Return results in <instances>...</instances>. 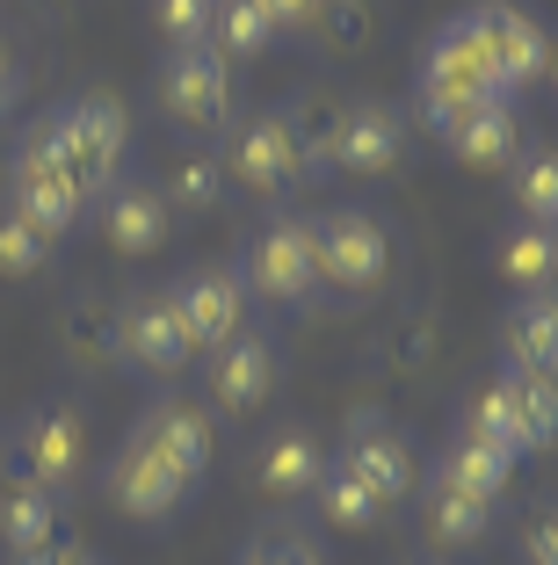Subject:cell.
<instances>
[{"label": "cell", "mask_w": 558, "mask_h": 565, "mask_svg": "<svg viewBox=\"0 0 558 565\" xmlns=\"http://www.w3.org/2000/svg\"><path fill=\"white\" fill-rule=\"evenodd\" d=\"M66 536H59V493H44V486H8L0 493V551L8 558H44V551H59Z\"/></svg>", "instance_id": "cell-22"}, {"label": "cell", "mask_w": 558, "mask_h": 565, "mask_svg": "<svg viewBox=\"0 0 558 565\" xmlns=\"http://www.w3.org/2000/svg\"><path fill=\"white\" fill-rule=\"evenodd\" d=\"M131 435L160 449L181 479H203V471H211V457H218V414L203 399H189V392H160V399L138 414Z\"/></svg>", "instance_id": "cell-14"}, {"label": "cell", "mask_w": 558, "mask_h": 565, "mask_svg": "<svg viewBox=\"0 0 558 565\" xmlns=\"http://www.w3.org/2000/svg\"><path fill=\"white\" fill-rule=\"evenodd\" d=\"M399 160H407V117L392 102H348L341 124H334L327 167H341V174H392Z\"/></svg>", "instance_id": "cell-16"}, {"label": "cell", "mask_w": 558, "mask_h": 565, "mask_svg": "<svg viewBox=\"0 0 558 565\" xmlns=\"http://www.w3.org/2000/svg\"><path fill=\"white\" fill-rule=\"evenodd\" d=\"M508 196L523 217L537 225H558V146H537V152H515L508 167Z\"/></svg>", "instance_id": "cell-30"}, {"label": "cell", "mask_w": 558, "mask_h": 565, "mask_svg": "<svg viewBox=\"0 0 558 565\" xmlns=\"http://www.w3.org/2000/svg\"><path fill=\"white\" fill-rule=\"evenodd\" d=\"M116 363L146 384H175L181 370L197 363V341H189L167 290H138L131 305H116Z\"/></svg>", "instance_id": "cell-7"}, {"label": "cell", "mask_w": 558, "mask_h": 565, "mask_svg": "<svg viewBox=\"0 0 558 565\" xmlns=\"http://www.w3.org/2000/svg\"><path fill=\"white\" fill-rule=\"evenodd\" d=\"M413 87H443V95L508 102V87L493 81V58H486V44H478V30H472V8H464V15H450L443 30L428 36V51H421V73H413Z\"/></svg>", "instance_id": "cell-15"}, {"label": "cell", "mask_w": 558, "mask_h": 565, "mask_svg": "<svg viewBox=\"0 0 558 565\" xmlns=\"http://www.w3.org/2000/svg\"><path fill=\"white\" fill-rule=\"evenodd\" d=\"M493 530V508L486 500H464V493H443V486H428V536L443 551H464Z\"/></svg>", "instance_id": "cell-31"}, {"label": "cell", "mask_w": 558, "mask_h": 565, "mask_svg": "<svg viewBox=\"0 0 558 565\" xmlns=\"http://www.w3.org/2000/svg\"><path fill=\"white\" fill-rule=\"evenodd\" d=\"M407 565H443V558H407Z\"/></svg>", "instance_id": "cell-42"}, {"label": "cell", "mask_w": 558, "mask_h": 565, "mask_svg": "<svg viewBox=\"0 0 558 565\" xmlns=\"http://www.w3.org/2000/svg\"><path fill=\"white\" fill-rule=\"evenodd\" d=\"M529 565H558V508H544L537 522H529V544H523Z\"/></svg>", "instance_id": "cell-38"}, {"label": "cell", "mask_w": 558, "mask_h": 565, "mask_svg": "<svg viewBox=\"0 0 558 565\" xmlns=\"http://www.w3.org/2000/svg\"><path fill=\"white\" fill-rule=\"evenodd\" d=\"M8 471L22 486H44V493H66L87 471V414L73 399H44L15 420L8 435Z\"/></svg>", "instance_id": "cell-6"}, {"label": "cell", "mask_w": 558, "mask_h": 565, "mask_svg": "<svg viewBox=\"0 0 558 565\" xmlns=\"http://www.w3.org/2000/svg\"><path fill=\"white\" fill-rule=\"evenodd\" d=\"M15 87H22V73H15V51L0 44V117H8V102H15Z\"/></svg>", "instance_id": "cell-40"}, {"label": "cell", "mask_w": 558, "mask_h": 565, "mask_svg": "<svg viewBox=\"0 0 558 565\" xmlns=\"http://www.w3.org/2000/svg\"><path fill=\"white\" fill-rule=\"evenodd\" d=\"M218 167H225V182L254 189V196L283 203L297 196V189H313L327 167L305 152V138H297V124L283 117V109H246V117H232L225 131H218Z\"/></svg>", "instance_id": "cell-2"}, {"label": "cell", "mask_w": 558, "mask_h": 565, "mask_svg": "<svg viewBox=\"0 0 558 565\" xmlns=\"http://www.w3.org/2000/svg\"><path fill=\"white\" fill-rule=\"evenodd\" d=\"M457 435H472V443L501 449V457H515V465L529 457V443H523V428H515V406H508V392H501V377L478 384L472 399L457 406Z\"/></svg>", "instance_id": "cell-27"}, {"label": "cell", "mask_w": 558, "mask_h": 565, "mask_svg": "<svg viewBox=\"0 0 558 565\" xmlns=\"http://www.w3.org/2000/svg\"><path fill=\"white\" fill-rule=\"evenodd\" d=\"M341 465L356 471V479L370 486L385 508L413 493V443L392 428V420H378V414H356V420H348V435H341Z\"/></svg>", "instance_id": "cell-17"}, {"label": "cell", "mask_w": 558, "mask_h": 565, "mask_svg": "<svg viewBox=\"0 0 558 565\" xmlns=\"http://www.w3.org/2000/svg\"><path fill=\"white\" fill-rule=\"evenodd\" d=\"M30 138L59 167H66L73 182H81V196L95 203L102 189L124 174V152H131V117H124V102H116L109 87H95V95H73V102H59L51 117H36Z\"/></svg>", "instance_id": "cell-1"}, {"label": "cell", "mask_w": 558, "mask_h": 565, "mask_svg": "<svg viewBox=\"0 0 558 565\" xmlns=\"http://www.w3.org/2000/svg\"><path fill=\"white\" fill-rule=\"evenodd\" d=\"M515 479V457H501V449L472 443V435H450L443 449H435V479L428 486H443V493H464V500H501Z\"/></svg>", "instance_id": "cell-23"}, {"label": "cell", "mask_w": 558, "mask_h": 565, "mask_svg": "<svg viewBox=\"0 0 558 565\" xmlns=\"http://www.w3.org/2000/svg\"><path fill=\"white\" fill-rule=\"evenodd\" d=\"M313 500H319V522H334V530H378V522H385V500L370 493V486H362L341 457H327Z\"/></svg>", "instance_id": "cell-26"}, {"label": "cell", "mask_w": 558, "mask_h": 565, "mask_svg": "<svg viewBox=\"0 0 558 565\" xmlns=\"http://www.w3.org/2000/svg\"><path fill=\"white\" fill-rule=\"evenodd\" d=\"M370 0H327V15L313 22V44L319 51H362L370 44Z\"/></svg>", "instance_id": "cell-34"}, {"label": "cell", "mask_w": 558, "mask_h": 565, "mask_svg": "<svg viewBox=\"0 0 558 565\" xmlns=\"http://www.w3.org/2000/svg\"><path fill=\"white\" fill-rule=\"evenodd\" d=\"M167 298H175V312H181V327H189V341H197V355L225 349L232 333L246 327V282L232 276V268H218V262L181 268V276L167 282Z\"/></svg>", "instance_id": "cell-10"}, {"label": "cell", "mask_w": 558, "mask_h": 565, "mask_svg": "<svg viewBox=\"0 0 558 565\" xmlns=\"http://www.w3.org/2000/svg\"><path fill=\"white\" fill-rule=\"evenodd\" d=\"M544 81H551V95H558V36H551V58H544Z\"/></svg>", "instance_id": "cell-41"}, {"label": "cell", "mask_w": 558, "mask_h": 565, "mask_svg": "<svg viewBox=\"0 0 558 565\" xmlns=\"http://www.w3.org/2000/svg\"><path fill=\"white\" fill-rule=\"evenodd\" d=\"M225 167H218V152H175V167H167V182H160V196H167V211L175 217H211L218 203H225Z\"/></svg>", "instance_id": "cell-24"}, {"label": "cell", "mask_w": 558, "mask_h": 565, "mask_svg": "<svg viewBox=\"0 0 558 565\" xmlns=\"http://www.w3.org/2000/svg\"><path fill=\"white\" fill-rule=\"evenodd\" d=\"M493 268L515 298H537V290H558V233L537 225V217H515L508 233L493 239Z\"/></svg>", "instance_id": "cell-21"}, {"label": "cell", "mask_w": 558, "mask_h": 565, "mask_svg": "<svg viewBox=\"0 0 558 565\" xmlns=\"http://www.w3.org/2000/svg\"><path fill=\"white\" fill-rule=\"evenodd\" d=\"M8 211H15L22 225H36L44 239H66L73 225L87 217L81 182H73V174H66L59 160H51L44 146H36V138H30V124H22L15 152H8Z\"/></svg>", "instance_id": "cell-8"}, {"label": "cell", "mask_w": 558, "mask_h": 565, "mask_svg": "<svg viewBox=\"0 0 558 565\" xmlns=\"http://www.w3.org/2000/svg\"><path fill=\"white\" fill-rule=\"evenodd\" d=\"M22 565H102L87 544H59V551H44V558H22Z\"/></svg>", "instance_id": "cell-39"}, {"label": "cell", "mask_w": 558, "mask_h": 565, "mask_svg": "<svg viewBox=\"0 0 558 565\" xmlns=\"http://www.w3.org/2000/svg\"><path fill=\"white\" fill-rule=\"evenodd\" d=\"M102 486H109V500L131 522H167V515H181V500H189V486H197V479H181L152 443L124 435L116 457H109V471H102Z\"/></svg>", "instance_id": "cell-11"}, {"label": "cell", "mask_w": 558, "mask_h": 565, "mask_svg": "<svg viewBox=\"0 0 558 565\" xmlns=\"http://www.w3.org/2000/svg\"><path fill=\"white\" fill-rule=\"evenodd\" d=\"M472 30H478V44H486V58H493V81L508 87V95H523L529 81H544L551 30H544L529 8H515V0H478Z\"/></svg>", "instance_id": "cell-12"}, {"label": "cell", "mask_w": 558, "mask_h": 565, "mask_svg": "<svg viewBox=\"0 0 558 565\" xmlns=\"http://www.w3.org/2000/svg\"><path fill=\"white\" fill-rule=\"evenodd\" d=\"M232 276L246 282V305H269V312H305L319 305V262H313V225L305 217H262L246 233Z\"/></svg>", "instance_id": "cell-4"}, {"label": "cell", "mask_w": 558, "mask_h": 565, "mask_svg": "<svg viewBox=\"0 0 558 565\" xmlns=\"http://www.w3.org/2000/svg\"><path fill=\"white\" fill-rule=\"evenodd\" d=\"M95 225H102V239H109L116 254L146 262V254L167 247V233H175V211H167L160 182H146V174H116V182L95 196Z\"/></svg>", "instance_id": "cell-13"}, {"label": "cell", "mask_w": 558, "mask_h": 565, "mask_svg": "<svg viewBox=\"0 0 558 565\" xmlns=\"http://www.w3.org/2000/svg\"><path fill=\"white\" fill-rule=\"evenodd\" d=\"M276 44V22H269L262 0H211V51L246 66V58H262Z\"/></svg>", "instance_id": "cell-25"}, {"label": "cell", "mask_w": 558, "mask_h": 565, "mask_svg": "<svg viewBox=\"0 0 558 565\" xmlns=\"http://www.w3.org/2000/svg\"><path fill=\"white\" fill-rule=\"evenodd\" d=\"M450 160L472 167V174H508L515 152H523V124H515V102H486V109H472V117L457 124V131L443 138Z\"/></svg>", "instance_id": "cell-20"}, {"label": "cell", "mask_w": 558, "mask_h": 565, "mask_svg": "<svg viewBox=\"0 0 558 565\" xmlns=\"http://www.w3.org/2000/svg\"><path fill=\"white\" fill-rule=\"evenodd\" d=\"M152 102L175 131H225L232 124V58L211 44H167L160 73H152Z\"/></svg>", "instance_id": "cell-5"}, {"label": "cell", "mask_w": 558, "mask_h": 565, "mask_svg": "<svg viewBox=\"0 0 558 565\" xmlns=\"http://www.w3.org/2000/svg\"><path fill=\"white\" fill-rule=\"evenodd\" d=\"M246 471H254V486H262L269 500H305L319 486V471H327V449H319V435L305 428V420H291V428L254 443Z\"/></svg>", "instance_id": "cell-18"}, {"label": "cell", "mask_w": 558, "mask_h": 565, "mask_svg": "<svg viewBox=\"0 0 558 565\" xmlns=\"http://www.w3.org/2000/svg\"><path fill=\"white\" fill-rule=\"evenodd\" d=\"M51 254H59V239H44L36 225H22L8 203H0V276L8 282H30L51 268Z\"/></svg>", "instance_id": "cell-33"}, {"label": "cell", "mask_w": 558, "mask_h": 565, "mask_svg": "<svg viewBox=\"0 0 558 565\" xmlns=\"http://www.w3.org/2000/svg\"><path fill=\"white\" fill-rule=\"evenodd\" d=\"M276 384H283V355H276V341L254 333V327H240L225 349L203 355V406H211L218 420L262 414V406L276 399Z\"/></svg>", "instance_id": "cell-9"}, {"label": "cell", "mask_w": 558, "mask_h": 565, "mask_svg": "<svg viewBox=\"0 0 558 565\" xmlns=\"http://www.w3.org/2000/svg\"><path fill=\"white\" fill-rule=\"evenodd\" d=\"M66 363L73 370H109L116 363V305H102V298H81L66 312Z\"/></svg>", "instance_id": "cell-29"}, {"label": "cell", "mask_w": 558, "mask_h": 565, "mask_svg": "<svg viewBox=\"0 0 558 565\" xmlns=\"http://www.w3.org/2000/svg\"><path fill=\"white\" fill-rule=\"evenodd\" d=\"M146 22L167 44H211V0H146Z\"/></svg>", "instance_id": "cell-35"}, {"label": "cell", "mask_w": 558, "mask_h": 565, "mask_svg": "<svg viewBox=\"0 0 558 565\" xmlns=\"http://www.w3.org/2000/svg\"><path fill=\"white\" fill-rule=\"evenodd\" d=\"M262 8H269V22H276V36H283V30L313 36V22L327 15V0H262Z\"/></svg>", "instance_id": "cell-37"}, {"label": "cell", "mask_w": 558, "mask_h": 565, "mask_svg": "<svg viewBox=\"0 0 558 565\" xmlns=\"http://www.w3.org/2000/svg\"><path fill=\"white\" fill-rule=\"evenodd\" d=\"M501 370L558 377V290L515 298L508 312H501Z\"/></svg>", "instance_id": "cell-19"}, {"label": "cell", "mask_w": 558, "mask_h": 565, "mask_svg": "<svg viewBox=\"0 0 558 565\" xmlns=\"http://www.w3.org/2000/svg\"><path fill=\"white\" fill-rule=\"evenodd\" d=\"M501 392L515 406V428H523L529 449L558 443V377H529V370H501Z\"/></svg>", "instance_id": "cell-28"}, {"label": "cell", "mask_w": 558, "mask_h": 565, "mask_svg": "<svg viewBox=\"0 0 558 565\" xmlns=\"http://www.w3.org/2000/svg\"><path fill=\"white\" fill-rule=\"evenodd\" d=\"M283 117L297 124V138H305V152H313V160L327 167L334 124H341V109H334V95H297V102H283Z\"/></svg>", "instance_id": "cell-36"}, {"label": "cell", "mask_w": 558, "mask_h": 565, "mask_svg": "<svg viewBox=\"0 0 558 565\" xmlns=\"http://www.w3.org/2000/svg\"><path fill=\"white\" fill-rule=\"evenodd\" d=\"M313 262H319V290H334L341 305L378 298L392 282V233H385L378 211L341 203V211H313Z\"/></svg>", "instance_id": "cell-3"}, {"label": "cell", "mask_w": 558, "mask_h": 565, "mask_svg": "<svg viewBox=\"0 0 558 565\" xmlns=\"http://www.w3.org/2000/svg\"><path fill=\"white\" fill-rule=\"evenodd\" d=\"M551 233H558V225H551Z\"/></svg>", "instance_id": "cell-43"}, {"label": "cell", "mask_w": 558, "mask_h": 565, "mask_svg": "<svg viewBox=\"0 0 558 565\" xmlns=\"http://www.w3.org/2000/svg\"><path fill=\"white\" fill-rule=\"evenodd\" d=\"M232 565H319V544H313V530H297L291 515H276L246 536Z\"/></svg>", "instance_id": "cell-32"}]
</instances>
